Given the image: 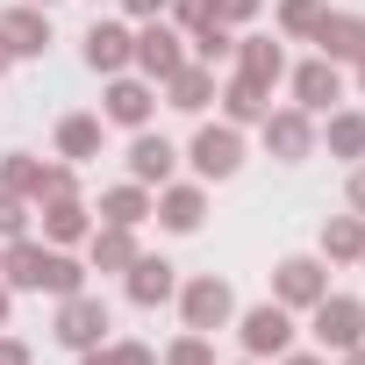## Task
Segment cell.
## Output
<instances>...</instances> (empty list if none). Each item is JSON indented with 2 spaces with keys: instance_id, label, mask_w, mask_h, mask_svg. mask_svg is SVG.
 I'll use <instances>...</instances> for the list:
<instances>
[{
  "instance_id": "cell-46",
  "label": "cell",
  "mask_w": 365,
  "mask_h": 365,
  "mask_svg": "<svg viewBox=\"0 0 365 365\" xmlns=\"http://www.w3.org/2000/svg\"><path fill=\"white\" fill-rule=\"evenodd\" d=\"M358 265H365V258H358Z\"/></svg>"
},
{
  "instance_id": "cell-13",
  "label": "cell",
  "mask_w": 365,
  "mask_h": 365,
  "mask_svg": "<svg viewBox=\"0 0 365 365\" xmlns=\"http://www.w3.org/2000/svg\"><path fill=\"white\" fill-rule=\"evenodd\" d=\"M0 272H8V287H22V294H43L51 251H43V244H29V237H15L8 251H0Z\"/></svg>"
},
{
  "instance_id": "cell-12",
  "label": "cell",
  "mask_w": 365,
  "mask_h": 365,
  "mask_svg": "<svg viewBox=\"0 0 365 365\" xmlns=\"http://www.w3.org/2000/svg\"><path fill=\"white\" fill-rule=\"evenodd\" d=\"M150 215H158L172 237H194V230H201V215H208V194H201V187H165Z\"/></svg>"
},
{
  "instance_id": "cell-4",
  "label": "cell",
  "mask_w": 365,
  "mask_h": 365,
  "mask_svg": "<svg viewBox=\"0 0 365 365\" xmlns=\"http://www.w3.org/2000/svg\"><path fill=\"white\" fill-rule=\"evenodd\" d=\"M58 344H65V351H93V344H108V301H93V294H65V308H58Z\"/></svg>"
},
{
  "instance_id": "cell-24",
  "label": "cell",
  "mask_w": 365,
  "mask_h": 365,
  "mask_svg": "<svg viewBox=\"0 0 365 365\" xmlns=\"http://www.w3.org/2000/svg\"><path fill=\"white\" fill-rule=\"evenodd\" d=\"M43 179H51V165H36L29 150H8V165H0V187L22 201H43Z\"/></svg>"
},
{
  "instance_id": "cell-21",
  "label": "cell",
  "mask_w": 365,
  "mask_h": 365,
  "mask_svg": "<svg viewBox=\"0 0 365 365\" xmlns=\"http://www.w3.org/2000/svg\"><path fill=\"white\" fill-rule=\"evenodd\" d=\"M143 215H150V194L136 187V179H129V187H108V194H101V222H115V230H136Z\"/></svg>"
},
{
  "instance_id": "cell-37",
  "label": "cell",
  "mask_w": 365,
  "mask_h": 365,
  "mask_svg": "<svg viewBox=\"0 0 365 365\" xmlns=\"http://www.w3.org/2000/svg\"><path fill=\"white\" fill-rule=\"evenodd\" d=\"M122 8H129L136 22H150V15H165V8H172V0H122Z\"/></svg>"
},
{
  "instance_id": "cell-44",
  "label": "cell",
  "mask_w": 365,
  "mask_h": 365,
  "mask_svg": "<svg viewBox=\"0 0 365 365\" xmlns=\"http://www.w3.org/2000/svg\"><path fill=\"white\" fill-rule=\"evenodd\" d=\"M36 8H51V0H36Z\"/></svg>"
},
{
  "instance_id": "cell-1",
  "label": "cell",
  "mask_w": 365,
  "mask_h": 365,
  "mask_svg": "<svg viewBox=\"0 0 365 365\" xmlns=\"http://www.w3.org/2000/svg\"><path fill=\"white\" fill-rule=\"evenodd\" d=\"M308 315H315V344H322V351H351V344H365V301H351V294H322Z\"/></svg>"
},
{
  "instance_id": "cell-45",
  "label": "cell",
  "mask_w": 365,
  "mask_h": 365,
  "mask_svg": "<svg viewBox=\"0 0 365 365\" xmlns=\"http://www.w3.org/2000/svg\"><path fill=\"white\" fill-rule=\"evenodd\" d=\"M244 365H258V358H244Z\"/></svg>"
},
{
  "instance_id": "cell-40",
  "label": "cell",
  "mask_w": 365,
  "mask_h": 365,
  "mask_svg": "<svg viewBox=\"0 0 365 365\" xmlns=\"http://www.w3.org/2000/svg\"><path fill=\"white\" fill-rule=\"evenodd\" d=\"M336 358H344V365H365V344H351V351H336Z\"/></svg>"
},
{
  "instance_id": "cell-5",
  "label": "cell",
  "mask_w": 365,
  "mask_h": 365,
  "mask_svg": "<svg viewBox=\"0 0 365 365\" xmlns=\"http://www.w3.org/2000/svg\"><path fill=\"white\" fill-rule=\"evenodd\" d=\"M244 351L251 358H287L294 351V315L279 308V301H265V308H244Z\"/></svg>"
},
{
  "instance_id": "cell-31",
  "label": "cell",
  "mask_w": 365,
  "mask_h": 365,
  "mask_svg": "<svg viewBox=\"0 0 365 365\" xmlns=\"http://www.w3.org/2000/svg\"><path fill=\"white\" fill-rule=\"evenodd\" d=\"M315 22H322V0H279V29L287 36H315Z\"/></svg>"
},
{
  "instance_id": "cell-3",
  "label": "cell",
  "mask_w": 365,
  "mask_h": 365,
  "mask_svg": "<svg viewBox=\"0 0 365 365\" xmlns=\"http://www.w3.org/2000/svg\"><path fill=\"white\" fill-rule=\"evenodd\" d=\"M129 65H136L143 79H172L179 65H187V51H179V29H172L165 15H150V22L136 29V51H129Z\"/></svg>"
},
{
  "instance_id": "cell-23",
  "label": "cell",
  "mask_w": 365,
  "mask_h": 365,
  "mask_svg": "<svg viewBox=\"0 0 365 365\" xmlns=\"http://www.w3.org/2000/svg\"><path fill=\"white\" fill-rule=\"evenodd\" d=\"M322 258L358 265V258H365V215H336V222H322Z\"/></svg>"
},
{
  "instance_id": "cell-33",
  "label": "cell",
  "mask_w": 365,
  "mask_h": 365,
  "mask_svg": "<svg viewBox=\"0 0 365 365\" xmlns=\"http://www.w3.org/2000/svg\"><path fill=\"white\" fill-rule=\"evenodd\" d=\"M29 230V208H22V194H8L0 187V237H22Z\"/></svg>"
},
{
  "instance_id": "cell-20",
  "label": "cell",
  "mask_w": 365,
  "mask_h": 365,
  "mask_svg": "<svg viewBox=\"0 0 365 365\" xmlns=\"http://www.w3.org/2000/svg\"><path fill=\"white\" fill-rule=\"evenodd\" d=\"M36 208H43V237H51V244H79V237H86L79 194H58V201H36Z\"/></svg>"
},
{
  "instance_id": "cell-16",
  "label": "cell",
  "mask_w": 365,
  "mask_h": 365,
  "mask_svg": "<svg viewBox=\"0 0 365 365\" xmlns=\"http://www.w3.org/2000/svg\"><path fill=\"white\" fill-rule=\"evenodd\" d=\"M230 58H237V79H258V86H272V79L287 72V51H279L272 36H244Z\"/></svg>"
},
{
  "instance_id": "cell-32",
  "label": "cell",
  "mask_w": 365,
  "mask_h": 365,
  "mask_svg": "<svg viewBox=\"0 0 365 365\" xmlns=\"http://www.w3.org/2000/svg\"><path fill=\"white\" fill-rule=\"evenodd\" d=\"M165 365H215V351H208V336L194 329V336H179V344L165 351Z\"/></svg>"
},
{
  "instance_id": "cell-25",
  "label": "cell",
  "mask_w": 365,
  "mask_h": 365,
  "mask_svg": "<svg viewBox=\"0 0 365 365\" xmlns=\"http://www.w3.org/2000/svg\"><path fill=\"white\" fill-rule=\"evenodd\" d=\"M272 86H258V79H230V93H222V115L230 122H265L272 115V101H265Z\"/></svg>"
},
{
  "instance_id": "cell-2",
  "label": "cell",
  "mask_w": 365,
  "mask_h": 365,
  "mask_svg": "<svg viewBox=\"0 0 365 365\" xmlns=\"http://www.w3.org/2000/svg\"><path fill=\"white\" fill-rule=\"evenodd\" d=\"M179 315H187V329H222L230 315H237V294H230V279H215V272H201V279H187V294H179Z\"/></svg>"
},
{
  "instance_id": "cell-36",
  "label": "cell",
  "mask_w": 365,
  "mask_h": 365,
  "mask_svg": "<svg viewBox=\"0 0 365 365\" xmlns=\"http://www.w3.org/2000/svg\"><path fill=\"white\" fill-rule=\"evenodd\" d=\"M0 365H29V344L22 336H0Z\"/></svg>"
},
{
  "instance_id": "cell-11",
  "label": "cell",
  "mask_w": 365,
  "mask_h": 365,
  "mask_svg": "<svg viewBox=\"0 0 365 365\" xmlns=\"http://www.w3.org/2000/svg\"><path fill=\"white\" fill-rule=\"evenodd\" d=\"M0 36H8L15 58H43L51 51V15L43 8H8V15H0Z\"/></svg>"
},
{
  "instance_id": "cell-19",
  "label": "cell",
  "mask_w": 365,
  "mask_h": 365,
  "mask_svg": "<svg viewBox=\"0 0 365 365\" xmlns=\"http://www.w3.org/2000/svg\"><path fill=\"white\" fill-rule=\"evenodd\" d=\"M108 122H122V129H143V122H150V86L115 72V86H108Z\"/></svg>"
},
{
  "instance_id": "cell-38",
  "label": "cell",
  "mask_w": 365,
  "mask_h": 365,
  "mask_svg": "<svg viewBox=\"0 0 365 365\" xmlns=\"http://www.w3.org/2000/svg\"><path fill=\"white\" fill-rule=\"evenodd\" d=\"M351 208H358V215H365V165H358V172H351Z\"/></svg>"
},
{
  "instance_id": "cell-10",
  "label": "cell",
  "mask_w": 365,
  "mask_h": 365,
  "mask_svg": "<svg viewBox=\"0 0 365 365\" xmlns=\"http://www.w3.org/2000/svg\"><path fill=\"white\" fill-rule=\"evenodd\" d=\"M172 165H179V150H172L165 136L136 129V143H129V179H136V187H165V179H172Z\"/></svg>"
},
{
  "instance_id": "cell-14",
  "label": "cell",
  "mask_w": 365,
  "mask_h": 365,
  "mask_svg": "<svg viewBox=\"0 0 365 365\" xmlns=\"http://www.w3.org/2000/svg\"><path fill=\"white\" fill-rule=\"evenodd\" d=\"M129 51H136V29H122V22H93L86 29V65L93 72H122Z\"/></svg>"
},
{
  "instance_id": "cell-29",
  "label": "cell",
  "mask_w": 365,
  "mask_h": 365,
  "mask_svg": "<svg viewBox=\"0 0 365 365\" xmlns=\"http://www.w3.org/2000/svg\"><path fill=\"white\" fill-rule=\"evenodd\" d=\"M43 294H86V265L79 258H65V251H51V272H43Z\"/></svg>"
},
{
  "instance_id": "cell-22",
  "label": "cell",
  "mask_w": 365,
  "mask_h": 365,
  "mask_svg": "<svg viewBox=\"0 0 365 365\" xmlns=\"http://www.w3.org/2000/svg\"><path fill=\"white\" fill-rule=\"evenodd\" d=\"M129 265H136V237L115 230V222H101L93 230V272H129Z\"/></svg>"
},
{
  "instance_id": "cell-6",
  "label": "cell",
  "mask_w": 365,
  "mask_h": 365,
  "mask_svg": "<svg viewBox=\"0 0 365 365\" xmlns=\"http://www.w3.org/2000/svg\"><path fill=\"white\" fill-rule=\"evenodd\" d=\"M187 158H194V172H201V179H230V172L244 165V136H237V122H208V129L194 136V150H187Z\"/></svg>"
},
{
  "instance_id": "cell-30",
  "label": "cell",
  "mask_w": 365,
  "mask_h": 365,
  "mask_svg": "<svg viewBox=\"0 0 365 365\" xmlns=\"http://www.w3.org/2000/svg\"><path fill=\"white\" fill-rule=\"evenodd\" d=\"M79 365H158V351L150 344H93V351H79Z\"/></svg>"
},
{
  "instance_id": "cell-9",
  "label": "cell",
  "mask_w": 365,
  "mask_h": 365,
  "mask_svg": "<svg viewBox=\"0 0 365 365\" xmlns=\"http://www.w3.org/2000/svg\"><path fill=\"white\" fill-rule=\"evenodd\" d=\"M258 129H265V150H272V158H287V165L315 150V122H308L301 108H279V115H265Z\"/></svg>"
},
{
  "instance_id": "cell-41",
  "label": "cell",
  "mask_w": 365,
  "mask_h": 365,
  "mask_svg": "<svg viewBox=\"0 0 365 365\" xmlns=\"http://www.w3.org/2000/svg\"><path fill=\"white\" fill-rule=\"evenodd\" d=\"M8 65H15V51H8V36H0V72H8Z\"/></svg>"
},
{
  "instance_id": "cell-18",
  "label": "cell",
  "mask_w": 365,
  "mask_h": 365,
  "mask_svg": "<svg viewBox=\"0 0 365 365\" xmlns=\"http://www.w3.org/2000/svg\"><path fill=\"white\" fill-rule=\"evenodd\" d=\"M165 93H172L179 115H201V108L215 101V72H208V65H179V72L165 79Z\"/></svg>"
},
{
  "instance_id": "cell-42",
  "label": "cell",
  "mask_w": 365,
  "mask_h": 365,
  "mask_svg": "<svg viewBox=\"0 0 365 365\" xmlns=\"http://www.w3.org/2000/svg\"><path fill=\"white\" fill-rule=\"evenodd\" d=\"M0 329H8V287H0Z\"/></svg>"
},
{
  "instance_id": "cell-26",
  "label": "cell",
  "mask_w": 365,
  "mask_h": 365,
  "mask_svg": "<svg viewBox=\"0 0 365 365\" xmlns=\"http://www.w3.org/2000/svg\"><path fill=\"white\" fill-rule=\"evenodd\" d=\"M322 143H329V158H365V115L358 108H336L329 129H322Z\"/></svg>"
},
{
  "instance_id": "cell-43",
  "label": "cell",
  "mask_w": 365,
  "mask_h": 365,
  "mask_svg": "<svg viewBox=\"0 0 365 365\" xmlns=\"http://www.w3.org/2000/svg\"><path fill=\"white\" fill-rule=\"evenodd\" d=\"M358 86H365V51H358Z\"/></svg>"
},
{
  "instance_id": "cell-28",
  "label": "cell",
  "mask_w": 365,
  "mask_h": 365,
  "mask_svg": "<svg viewBox=\"0 0 365 365\" xmlns=\"http://www.w3.org/2000/svg\"><path fill=\"white\" fill-rule=\"evenodd\" d=\"M230 51H237V36H230V22H215V15H208V22L194 29V58H201V65H222Z\"/></svg>"
},
{
  "instance_id": "cell-39",
  "label": "cell",
  "mask_w": 365,
  "mask_h": 365,
  "mask_svg": "<svg viewBox=\"0 0 365 365\" xmlns=\"http://www.w3.org/2000/svg\"><path fill=\"white\" fill-rule=\"evenodd\" d=\"M287 365H322V358L315 351H287Z\"/></svg>"
},
{
  "instance_id": "cell-35",
  "label": "cell",
  "mask_w": 365,
  "mask_h": 365,
  "mask_svg": "<svg viewBox=\"0 0 365 365\" xmlns=\"http://www.w3.org/2000/svg\"><path fill=\"white\" fill-rule=\"evenodd\" d=\"M172 15H179V22H187V29H201V22H208L215 8H208V0H172Z\"/></svg>"
},
{
  "instance_id": "cell-8",
  "label": "cell",
  "mask_w": 365,
  "mask_h": 365,
  "mask_svg": "<svg viewBox=\"0 0 365 365\" xmlns=\"http://www.w3.org/2000/svg\"><path fill=\"white\" fill-rule=\"evenodd\" d=\"M294 101H301V115H322V108H336V101H344V72H336L329 58H308V65L294 72Z\"/></svg>"
},
{
  "instance_id": "cell-17",
  "label": "cell",
  "mask_w": 365,
  "mask_h": 365,
  "mask_svg": "<svg viewBox=\"0 0 365 365\" xmlns=\"http://www.w3.org/2000/svg\"><path fill=\"white\" fill-rule=\"evenodd\" d=\"M172 294H179V279H172L165 258H136V265H129V301H136V308H158V301H172Z\"/></svg>"
},
{
  "instance_id": "cell-15",
  "label": "cell",
  "mask_w": 365,
  "mask_h": 365,
  "mask_svg": "<svg viewBox=\"0 0 365 365\" xmlns=\"http://www.w3.org/2000/svg\"><path fill=\"white\" fill-rule=\"evenodd\" d=\"M315 51L336 65V58H358L365 51V15H329L322 8V22H315Z\"/></svg>"
},
{
  "instance_id": "cell-7",
  "label": "cell",
  "mask_w": 365,
  "mask_h": 365,
  "mask_svg": "<svg viewBox=\"0 0 365 365\" xmlns=\"http://www.w3.org/2000/svg\"><path fill=\"white\" fill-rule=\"evenodd\" d=\"M322 294H329L322 258H279V272H272V301L279 308H315Z\"/></svg>"
},
{
  "instance_id": "cell-34",
  "label": "cell",
  "mask_w": 365,
  "mask_h": 365,
  "mask_svg": "<svg viewBox=\"0 0 365 365\" xmlns=\"http://www.w3.org/2000/svg\"><path fill=\"white\" fill-rule=\"evenodd\" d=\"M208 8H215V22H251L258 0H208Z\"/></svg>"
},
{
  "instance_id": "cell-27",
  "label": "cell",
  "mask_w": 365,
  "mask_h": 365,
  "mask_svg": "<svg viewBox=\"0 0 365 365\" xmlns=\"http://www.w3.org/2000/svg\"><path fill=\"white\" fill-rule=\"evenodd\" d=\"M58 150H65V158H93V150H101V122H93V115H65V122H58Z\"/></svg>"
}]
</instances>
